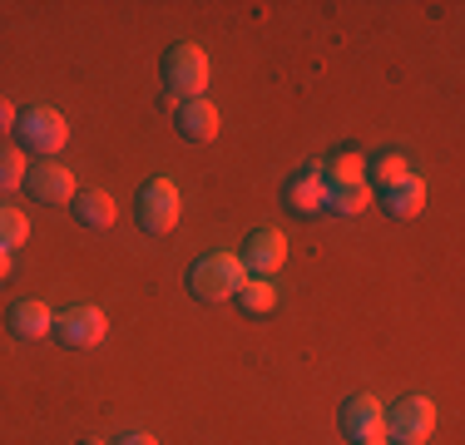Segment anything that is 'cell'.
Segmentation results:
<instances>
[{
    "mask_svg": "<svg viewBox=\"0 0 465 445\" xmlns=\"http://www.w3.org/2000/svg\"><path fill=\"white\" fill-rule=\"evenodd\" d=\"M242 282H248V267L238 252H203L188 267V292L198 302H228V297H238Z\"/></svg>",
    "mask_w": 465,
    "mask_h": 445,
    "instance_id": "cell-1",
    "label": "cell"
},
{
    "mask_svg": "<svg viewBox=\"0 0 465 445\" xmlns=\"http://www.w3.org/2000/svg\"><path fill=\"white\" fill-rule=\"evenodd\" d=\"M15 139H20V153H40V159H54V153L70 143V124H64L60 109L30 104V109H20V119H15Z\"/></svg>",
    "mask_w": 465,
    "mask_h": 445,
    "instance_id": "cell-2",
    "label": "cell"
},
{
    "mask_svg": "<svg viewBox=\"0 0 465 445\" xmlns=\"http://www.w3.org/2000/svg\"><path fill=\"white\" fill-rule=\"evenodd\" d=\"M163 84H169V94L183 99H203L208 89V50L193 40H179L169 54H163Z\"/></svg>",
    "mask_w": 465,
    "mask_h": 445,
    "instance_id": "cell-3",
    "label": "cell"
},
{
    "mask_svg": "<svg viewBox=\"0 0 465 445\" xmlns=\"http://www.w3.org/2000/svg\"><path fill=\"white\" fill-rule=\"evenodd\" d=\"M179 213H183V198H179V183H173V178H149V183L139 188L134 218H139V228L149 232V238H163V232H173Z\"/></svg>",
    "mask_w": 465,
    "mask_h": 445,
    "instance_id": "cell-4",
    "label": "cell"
},
{
    "mask_svg": "<svg viewBox=\"0 0 465 445\" xmlns=\"http://www.w3.org/2000/svg\"><path fill=\"white\" fill-rule=\"evenodd\" d=\"M104 331H109V317L99 307L90 302H74V307H64V312H54V327H50V337L60 341V347H70V351H90L104 341Z\"/></svg>",
    "mask_w": 465,
    "mask_h": 445,
    "instance_id": "cell-5",
    "label": "cell"
},
{
    "mask_svg": "<svg viewBox=\"0 0 465 445\" xmlns=\"http://www.w3.org/2000/svg\"><path fill=\"white\" fill-rule=\"evenodd\" d=\"M430 430H436V400L430 396H401L386 410V436L401 445H426Z\"/></svg>",
    "mask_w": 465,
    "mask_h": 445,
    "instance_id": "cell-6",
    "label": "cell"
},
{
    "mask_svg": "<svg viewBox=\"0 0 465 445\" xmlns=\"http://www.w3.org/2000/svg\"><path fill=\"white\" fill-rule=\"evenodd\" d=\"M337 426H341V436H347L351 445H381V436H386V406L376 396H351V400H341Z\"/></svg>",
    "mask_w": 465,
    "mask_h": 445,
    "instance_id": "cell-7",
    "label": "cell"
},
{
    "mask_svg": "<svg viewBox=\"0 0 465 445\" xmlns=\"http://www.w3.org/2000/svg\"><path fill=\"white\" fill-rule=\"evenodd\" d=\"M242 267H248V277H278V267L287 262V238L278 228H258L248 242H242Z\"/></svg>",
    "mask_w": 465,
    "mask_h": 445,
    "instance_id": "cell-8",
    "label": "cell"
},
{
    "mask_svg": "<svg viewBox=\"0 0 465 445\" xmlns=\"http://www.w3.org/2000/svg\"><path fill=\"white\" fill-rule=\"evenodd\" d=\"M25 193L30 198H40V203H74V173L64 169V163H30V173H25Z\"/></svg>",
    "mask_w": 465,
    "mask_h": 445,
    "instance_id": "cell-9",
    "label": "cell"
},
{
    "mask_svg": "<svg viewBox=\"0 0 465 445\" xmlns=\"http://www.w3.org/2000/svg\"><path fill=\"white\" fill-rule=\"evenodd\" d=\"M287 208L297 218H312L327 208V178H322V163H307L302 173L287 178Z\"/></svg>",
    "mask_w": 465,
    "mask_h": 445,
    "instance_id": "cell-10",
    "label": "cell"
},
{
    "mask_svg": "<svg viewBox=\"0 0 465 445\" xmlns=\"http://www.w3.org/2000/svg\"><path fill=\"white\" fill-rule=\"evenodd\" d=\"M173 129H179V139L188 143H213L218 139V104L213 99H183L179 114H173Z\"/></svg>",
    "mask_w": 465,
    "mask_h": 445,
    "instance_id": "cell-11",
    "label": "cell"
},
{
    "mask_svg": "<svg viewBox=\"0 0 465 445\" xmlns=\"http://www.w3.org/2000/svg\"><path fill=\"white\" fill-rule=\"evenodd\" d=\"M50 327H54V312L40 302V297H25V302L10 307V331H15L20 341H40V337H50Z\"/></svg>",
    "mask_w": 465,
    "mask_h": 445,
    "instance_id": "cell-12",
    "label": "cell"
},
{
    "mask_svg": "<svg viewBox=\"0 0 465 445\" xmlns=\"http://www.w3.org/2000/svg\"><path fill=\"white\" fill-rule=\"evenodd\" d=\"M420 203H426V178L420 173H406V178H396V183L386 188V213L391 218H416Z\"/></svg>",
    "mask_w": 465,
    "mask_h": 445,
    "instance_id": "cell-13",
    "label": "cell"
},
{
    "mask_svg": "<svg viewBox=\"0 0 465 445\" xmlns=\"http://www.w3.org/2000/svg\"><path fill=\"white\" fill-rule=\"evenodd\" d=\"M74 218H80L84 228H109V222L119 218V208L104 188H84V193H74Z\"/></svg>",
    "mask_w": 465,
    "mask_h": 445,
    "instance_id": "cell-14",
    "label": "cell"
},
{
    "mask_svg": "<svg viewBox=\"0 0 465 445\" xmlns=\"http://www.w3.org/2000/svg\"><path fill=\"white\" fill-rule=\"evenodd\" d=\"M322 178H327V188L367 183V159H361V153H351V149H341L331 163H322Z\"/></svg>",
    "mask_w": 465,
    "mask_h": 445,
    "instance_id": "cell-15",
    "label": "cell"
},
{
    "mask_svg": "<svg viewBox=\"0 0 465 445\" xmlns=\"http://www.w3.org/2000/svg\"><path fill=\"white\" fill-rule=\"evenodd\" d=\"M238 307L248 312V317H262V312L278 307V287H272V277H248V282L238 287Z\"/></svg>",
    "mask_w": 465,
    "mask_h": 445,
    "instance_id": "cell-16",
    "label": "cell"
},
{
    "mask_svg": "<svg viewBox=\"0 0 465 445\" xmlns=\"http://www.w3.org/2000/svg\"><path fill=\"white\" fill-rule=\"evenodd\" d=\"M371 203V183H347V188H327V213L357 218Z\"/></svg>",
    "mask_w": 465,
    "mask_h": 445,
    "instance_id": "cell-17",
    "label": "cell"
},
{
    "mask_svg": "<svg viewBox=\"0 0 465 445\" xmlns=\"http://www.w3.org/2000/svg\"><path fill=\"white\" fill-rule=\"evenodd\" d=\"M25 238H30V222H25V213H20V208H5V203H0V248H5V252H15Z\"/></svg>",
    "mask_w": 465,
    "mask_h": 445,
    "instance_id": "cell-18",
    "label": "cell"
},
{
    "mask_svg": "<svg viewBox=\"0 0 465 445\" xmlns=\"http://www.w3.org/2000/svg\"><path fill=\"white\" fill-rule=\"evenodd\" d=\"M25 173H30V159L20 149H0V193L10 188H25Z\"/></svg>",
    "mask_w": 465,
    "mask_h": 445,
    "instance_id": "cell-19",
    "label": "cell"
},
{
    "mask_svg": "<svg viewBox=\"0 0 465 445\" xmlns=\"http://www.w3.org/2000/svg\"><path fill=\"white\" fill-rule=\"evenodd\" d=\"M367 169H371V183L391 188L396 178H406V173H411V163H406L396 149H386V153H376V163H367Z\"/></svg>",
    "mask_w": 465,
    "mask_h": 445,
    "instance_id": "cell-20",
    "label": "cell"
},
{
    "mask_svg": "<svg viewBox=\"0 0 465 445\" xmlns=\"http://www.w3.org/2000/svg\"><path fill=\"white\" fill-rule=\"evenodd\" d=\"M15 119H20V109L10 104V99H0V134H5V129H15Z\"/></svg>",
    "mask_w": 465,
    "mask_h": 445,
    "instance_id": "cell-21",
    "label": "cell"
},
{
    "mask_svg": "<svg viewBox=\"0 0 465 445\" xmlns=\"http://www.w3.org/2000/svg\"><path fill=\"white\" fill-rule=\"evenodd\" d=\"M114 445H159V440H153L149 430H129V436H119Z\"/></svg>",
    "mask_w": 465,
    "mask_h": 445,
    "instance_id": "cell-22",
    "label": "cell"
},
{
    "mask_svg": "<svg viewBox=\"0 0 465 445\" xmlns=\"http://www.w3.org/2000/svg\"><path fill=\"white\" fill-rule=\"evenodd\" d=\"M10 267H15V262H10V252L0 248V282H5V277H10Z\"/></svg>",
    "mask_w": 465,
    "mask_h": 445,
    "instance_id": "cell-23",
    "label": "cell"
},
{
    "mask_svg": "<svg viewBox=\"0 0 465 445\" xmlns=\"http://www.w3.org/2000/svg\"><path fill=\"white\" fill-rule=\"evenodd\" d=\"M80 445H109V440H94V436H90V440H80Z\"/></svg>",
    "mask_w": 465,
    "mask_h": 445,
    "instance_id": "cell-24",
    "label": "cell"
}]
</instances>
